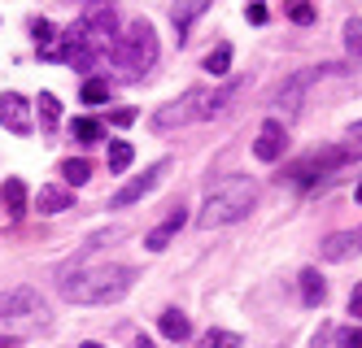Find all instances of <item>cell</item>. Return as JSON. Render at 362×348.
<instances>
[{
  "label": "cell",
  "mask_w": 362,
  "mask_h": 348,
  "mask_svg": "<svg viewBox=\"0 0 362 348\" xmlns=\"http://www.w3.org/2000/svg\"><path fill=\"white\" fill-rule=\"evenodd\" d=\"M184 222H188V213H184V205H175V209L166 213V218H162L158 227H153V231L144 235V248H148V253H162V248L170 244V239H175L179 231H184Z\"/></svg>",
  "instance_id": "cell-14"
},
{
  "label": "cell",
  "mask_w": 362,
  "mask_h": 348,
  "mask_svg": "<svg viewBox=\"0 0 362 348\" xmlns=\"http://www.w3.org/2000/svg\"><path fill=\"white\" fill-rule=\"evenodd\" d=\"M27 313H44V301L35 287H5L0 292V318H27Z\"/></svg>",
  "instance_id": "cell-10"
},
{
  "label": "cell",
  "mask_w": 362,
  "mask_h": 348,
  "mask_svg": "<svg viewBox=\"0 0 362 348\" xmlns=\"http://www.w3.org/2000/svg\"><path fill=\"white\" fill-rule=\"evenodd\" d=\"M158 331H162L166 340H188L192 327H188V318L179 313V309H166V313H162V323H158Z\"/></svg>",
  "instance_id": "cell-19"
},
{
  "label": "cell",
  "mask_w": 362,
  "mask_h": 348,
  "mask_svg": "<svg viewBox=\"0 0 362 348\" xmlns=\"http://www.w3.org/2000/svg\"><path fill=\"white\" fill-rule=\"evenodd\" d=\"M236 96V83H218V88H192L184 92L179 100L162 104L158 114H153V126L158 131H175V126H188V122H205V118H214L223 104Z\"/></svg>",
  "instance_id": "cell-2"
},
{
  "label": "cell",
  "mask_w": 362,
  "mask_h": 348,
  "mask_svg": "<svg viewBox=\"0 0 362 348\" xmlns=\"http://www.w3.org/2000/svg\"><path fill=\"white\" fill-rule=\"evenodd\" d=\"M227 70H231V44H218L210 57H205V74H210V78H227Z\"/></svg>",
  "instance_id": "cell-21"
},
{
  "label": "cell",
  "mask_w": 362,
  "mask_h": 348,
  "mask_svg": "<svg viewBox=\"0 0 362 348\" xmlns=\"http://www.w3.org/2000/svg\"><path fill=\"white\" fill-rule=\"evenodd\" d=\"M0 209H5L9 218H22V213H27V183L5 179V187H0Z\"/></svg>",
  "instance_id": "cell-16"
},
{
  "label": "cell",
  "mask_w": 362,
  "mask_h": 348,
  "mask_svg": "<svg viewBox=\"0 0 362 348\" xmlns=\"http://www.w3.org/2000/svg\"><path fill=\"white\" fill-rule=\"evenodd\" d=\"M74 140H83V144H96L100 136H105V131H100V122H92V118H74Z\"/></svg>",
  "instance_id": "cell-27"
},
{
  "label": "cell",
  "mask_w": 362,
  "mask_h": 348,
  "mask_svg": "<svg viewBox=\"0 0 362 348\" xmlns=\"http://www.w3.org/2000/svg\"><path fill=\"white\" fill-rule=\"evenodd\" d=\"M358 157H362V148H319V152L301 157V162H293L288 170H284V179H288V183H301V187H310V183H323L332 170H341V166L358 162Z\"/></svg>",
  "instance_id": "cell-5"
},
{
  "label": "cell",
  "mask_w": 362,
  "mask_h": 348,
  "mask_svg": "<svg viewBox=\"0 0 362 348\" xmlns=\"http://www.w3.org/2000/svg\"><path fill=\"white\" fill-rule=\"evenodd\" d=\"M92 5H100V0H92Z\"/></svg>",
  "instance_id": "cell-39"
},
{
  "label": "cell",
  "mask_w": 362,
  "mask_h": 348,
  "mask_svg": "<svg viewBox=\"0 0 362 348\" xmlns=\"http://www.w3.org/2000/svg\"><path fill=\"white\" fill-rule=\"evenodd\" d=\"M79 348H100V344H79Z\"/></svg>",
  "instance_id": "cell-38"
},
{
  "label": "cell",
  "mask_w": 362,
  "mask_h": 348,
  "mask_svg": "<svg viewBox=\"0 0 362 348\" xmlns=\"http://www.w3.org/2000/svg\"><path fill=\"white\" fill-rule=\"evenodd\" d=\"M354 136H358V140H362V122H354Z\"/></svg>",
  "instance_id": "cell-36"
},
{
  "label": "cell",
  "mask_w": 362,
  "mask_h": 348,
  "mask_svg": "<svg viewBox=\"0 0 362 348\" xmlns=\"http://www.w3.org/2000/svg\"><path fill=\"white\" fill-rule=\"evenodd\" d=\"M62 179H66V187L70 183H88L92 179V162H83V157H66V162H62Z\"/></svg>",
  "instance_id": "cell-22"
},
{
  "label": "cell",
  "mask_w": 362,
  "mask_h": 348,
  "mask_svg": "<svg viewBox=\"0 0 362 348\" xmlns=\"http://www.w3.org/2000/svg\"><path fill=\"white\" fill-rule=\"evenodd\" d=\"M205 9H210V0H179V5H175V31H179V40L192 31V22H197Z\"/></svg>",
  "instance_id": "cell-17"
},
{
  "label": "cell",
  "mask_w": 362,
  "mask_h": 348,
  "mask_svg": "<svg viewBox=\"0 0 362 348\" xmlns=\"http://www.w3.org/2000/svg\"><path fill=\"white\" fill-rule=\"evenodd\" d=\"M345 48H349L354 61H362V18H349L345 22Z\"/></svg>",
  "instance_id": "cell-26"
},
{
  "label": "cell",
  "mask_w": 362,
  "mask_h": 348,
  "mask_svg": "<svg viewBox=\"0 0 362 348\" xmlns=\"http://www.w3.org/2000/svg\"><path fill=\"white\" fill-rule=\"evenodd\" d=\"M253 200H257V187H253V179H227V183H218L210 196H205V205H201V227H231V222H240L245 213L253 209Z\"/></svg>",
  "instance_id": "cell-3"
},
{
  "label": "cell",
  "mask_w": 362,
  "mask_h": 348,
  "mask_svg": "<svg viewBox=\"0 0 362 348\" xmlns=\"http://www.w3.org/2000/svg\"><path fill=\"white\" fill-rule=\"evenodd\" d=\"M0 348H18V340H9V335H0Z\"/></svg>",
  "instance_id": "cell-35"
},
{
  "label": "cell",
  "mask_w": 362,
  "mask_h": 348,
  "mask_svg": "<svg viewBox=\"0 0 362 348\" xmlns=\"http://www.w3.org/2000/svg\"><path fill=\"white\" fill-rule=\"evenodd\" d=\"M35 109H40V122H44L48 131H53V126H62V100H57L53 92H40Z\"/></svg>",
  "instance_id": "cell-20"
},
{
  "label": "cell",
  "mask_w": 362,
  "mask_h": 348,
  "mask_svg": "<svg viewBox=\"0 0 362 348\" xmlns=\"http://www.w3.org/2000/svg\"><path fill=\"white\" fill-rule=\"evenodd\" d=\"M349 309H354V318H362V283L354 287V296H349Z\"/></svg>",
  "instance_id": "cell-33"
},
{
  "label": "cell",
  "mask_w": 362,
  "mask_h": 348,
  "mask_svg": "<svg viewBox=\"0 0 362 348\" xmlns=\"http://www.w3.org/2000/svg\"><path fill=\"white\" fill-rule=\"evenodd\" d=\"M132 157H136V148L127 144V140H110V170L114 174H122L127 166H132Z\"/></svg>",
  "instance_id": "cell-23"
},
{
  "label": "cell",
  "mask_w": 362,
  "mask_h": 348,
  "mask_svg": "<svg viewBox=\"0 0 362 348\" xmlns=\"http://www.w3.org/2000/svg\"><path fill=\"white\" fill-rule=\"evenodd\" d=\"M284 13H288L297 26H310V22H319V9L310 5V0H288V5H284Z\"/></svg>",
  "instance_id": "cell-24"
},
{
  "label": "cell",
  "mask_w": 362,
  "mask_h": 348,
  "mask_svg": "<svg viewBox=\"0 0 362 348\" xmlns=\"http://www.w3.org/2000/svg\"><path fill=\"white\" fill-rule=\"evenodd\" d=\"M110 100V83L105 78H88L83 83V104H105Z\"/></svg>",
  "instance_id": "cell-28"
},
{
  "label": "cell",
  "mask_w": 362,
  "mask_h": 348,
  "mask_svg": "<svg viewBox=\"0 0 362 348\" xmlns=\"http://www.w3.org/2000/svg\"><path fill=\"white\" fill-rule=\"evenodd\" d=\"M136 348H158V344H153L148 335H140V340H136Z\"/></svg>",
  "instance_id": "cell-34"
},
{
  "label": "cell",
  "mask_w": 362,
  "mask_h": 348,
  "mask_svg": "<svg viewBox=\"0 0 362 348\" xmlns=\"http://www.w3.org/2000/svg\"><path fill=\"white\" fill-rule=\"evenodd\" d=\"M136 114H140V109L122 104V109H114V114H110V122H114V126H132V122H136Z\"/></svg>",
  "instance_id": "cell-32"
},
{
  "label": "cell",
  "mask_w": 362,
  "mask_h": 348,
  "mask_svg": "<svg viewBox=\"0 0 362 348\" xmlns=\"http://www.w3.org/2000/svg\"><path fill=\"white\" fill-rule=\"evenodd\" d=\"M105 52H110V48H100V44L83 31V22H74L70 31L62 35L57 48H44V57H48V61H62V66H74V70H83V74H88L100 57H105Z\"/></svg>",
  "instance_id": "cell-6"
},
{
  "label": "cell",
  "mask_w": 362,
  "mask_h": 348,
  "mask_svg": "<svg viewBox=\"0 0 362 348\" xmlns=\"http://www.w3.org/2000/svg\"><path fill=\"white\" fill-rule=\"evenodd\" d=\"M354 196H358V205H362V183H358V192H354Z\"/></svg>",
  "instance_id": "cell-37"
},
{
  "label": "cell",
  "mask_w": 362,
  "mask_h": 348,
  "mask_svg": "<svg viewBox=\"0 0 362 348\" xmlns=\"http://www.w3.org/2000/svg\"><path fill=\"white\" fill-rule=\"evenodd\" d=\"M114 61H118L127 74L153 70V61H158V31H153L148 18H136L132 26H127V40L114 44Z\"/></svg>",
  "instance_id": "cell-4"
},
{
  "label": "cell",
  "mask_w": 362,
  "mask_h": 348,
  "mask_svg": "<svg viewBox=\"0 0 362 348\" xmlns=\"http://www.w3.org/2000/svg\"><path fill=\"white\" fill-rule=\"evenodd\" d=\"M136 283L132 265L118 261H74L62 270V296L74 305H105V301H122L127 287Z\"/></svg>",
  "instance_id": "cell-1"
},
{
  "label": "cell",
  "mask_w": 362,
  "mask_h": 348,
  "mask_svg": "<svg viewBox=\"0 0 362 348\" xmlns=\"http://www.w3.org/2000/svg\"><path fill=\"white\" fill-rule=\"evenodd\" d=\"M245 18L253 22V26H262L271 13H267V0H245Z\"/></svg>",
  "instance_id": "cell-29"
},
{
  "label": "cell",
  "mask_w": 362,
  "mask_h": 348,
  "mask_svg": "<svg viewBox=\"0 0 362 348\" xmlns=\"http://www.w3.org/2000/svg\"><path fill=\"white\" fill-rule=\"evenodd\" d=\"M284 144H288V136H284V122H279V118H267L262 131H257V140H253V157L271 166V162H279V157H284Z\"/></svg>",
  "instance_id": "cell-11"
},
{
  "label": "cell",
  "mask_w": 362,
  "mask_h": 348,
  "mask_svg": "<svg viewBox=\"0 0 362 348\" xmlns=\"http://www.w3.org/2000/svg\"><path fill=\"white\" fill-rule=\"evenodd\" d=\"M336 70H341V66H319V70H301V74H293L288 83H284V88H279V92L271 96V100L279 104L284 114H293L297 104H301V96H305V88L315 83V78H323V74H336Z\"/></svg>",
  "instance_id": "cell-8"
},
{
  "label": "cell",
  "mask_w": 362,
  "mask_h": 348,
  "mask_svg": "<svg viewBox=\"0 0 362 348\" xmlns=\"http://www.w3.org/2000/svg\"><path fill=\"white\" fill-rule=\"evenodd\" d=\"M323 296H327L323 275L315 270V265H305V270H301V301H305V305H323Z\"/></svg>",
  "instance_id": "cell-18"
},
{
  "label": "cell",
  "mask_w": 362,
  "mask_h": 348,
  "mask_svg": "<svg viewBox=\"0 0 362 348\" xmlns=\"http://www.w3.org/2000/svg\"><path fill=\"white\" fill-rule=\"evenodd\" d=\"M327 261H345V257H358L362 253V231H336L323 239V248H319Z\"/></svg>",
  "instance_id": "cell-15"
},
{
  "label": "cell",
  "mask_w": 362,
  "mask_h": 348,
  "mask_svg": "<svg viewBox=\"0 0 362 348\" xmlns=\"http://www.w3.org/2000/svg\"><path fill=\"white\" fill-rule=\"evenodd\" d=\"M0 126L13 131V136H31V100L18 96V92H5L0 96Z\"/></svg>",
  "instance_id": "cell-9"
},
{
  "label": "cell",
  "mask_w": 362,
  "mask_h": 348,
  "mask_svg": "<svg viewBox=\"0 0 362 348\" xmlns=\"http://www.w3.org/2000/svg\"><path fill=\"white\" fill-rule=\"evenodd\" d=\"M66 209H74V187L44 183L40 196H35V213H40V218H53V213H66Z\"/></svg>",
  "instance_id": "cell-13"
},
{
  "label": "cell",
  "mask_w": 362,
  "mask_h": 348,
  "mask_svg": "<svg viewBox=\"0 0 362 348\" xmlns=\"http://www.w3.org/2000/svg\"><path fill=\"white\" fill-rule=\"evenodd\" d=\"M197 348H240V335L236 331H205Z\"/></svg>",
  "instance_id": "cell-25"
},
{
  "label": "cell",
  "mask_w": 362,
  "mask_h": 348,
  "mask_svg": "<svg viewBox=\"0 0 362 348\" xmlns=\"http://www.w3.org/2000/svg\"><path fill=\"white\" fill-rule=\"evenodd\" d=\"M31 35H35V44H40V48H48V44H53V22L35 18V22H31Z\"/></svg>",
  "instance_id": "cell-30"
},
{
  "label": "cell",
  "mask_w": 362,
  "mask_h": 348,
  "mask_svg": "<svg viewBox=\"0 0 362 348\" xmlns=\"http://www.w3.org/2000/svg\"><path fill=\"white\" fill-rule=\"evenodd\" d=\"M336 344L341 348H362V327H341L336 331Z\"/></svg>",
  "instance_id": "cell-31"
},
{
  "label": "cell",
  "mask_w": 362,
  "mask_h": 348,
  "mask_svg": "<svg viewBox=\"0 0 362 348\" xmlns=\"http://www.w3.org/2000/svg\"><path fill=\"white\" fill-rule=\"evenodd\" d=\"M79 22H83V31H88L100 48H110L114 35H118V18H114V9H105V5H92Z\"/></svg>",
  "instance_id": "cell-12"
},
{
  "label": "cell",
  "mask_w": 362,
  "mask_h": 348,
  "mask_svg": "<svg viewBox=\"0 0 362 348\" xmlns=\"http://www.w3.org/2000/svg\"><path fill=\"white\" fill-rule=\"evenodd\" d=\"M166 170H170V162H158V166H148L140 179H132L127 187H118V192L110 196V209H127V205H136V200H144L153 187H158L162 179H166Z\"/></svg>",
  "instance_id": "cell-7"
}]
</instances>
